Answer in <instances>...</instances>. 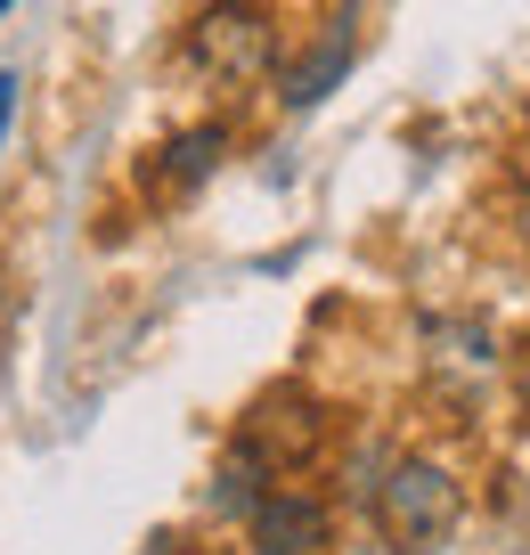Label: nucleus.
Here are the masks:
<instances>
[{"label":"nucleus","mask_w":530,"mask_h":555,"mask_svg":"<svg viewBox=\"0 0 530 555\" xmlns=\"http://www.w3.org/2000/svg\"><path fill=\"white\" fill-rule=\"evenodd\" d=\"M367 499H376V531H384L392 555H441L449 539H457V522H465L457 474L432 466V457H392Z\"/></svg>","instance_id":"nucleus-1"},{"label":"nucleus","mask_w":530,"mask_h":555,"mask_svg":"<svg viewBox=\"0 0 530 555\" xmlns=\"http://www.w3.org/2000/svg\"><path fill=\"white\" fill-rule=\"evenodd\" d=\"M270 57H277V25H270L261 0H212V9H196V25H189V66L196 74L237 90V82H261Z\"/></svg>","instance_id":"nucleus-2"},{"label":"nucleus","mask_w":530,"mask_h":555,"mask_svg":"<svg viewBox=\"0 0 530 555\" xmlns=\"http://www.w3.org/2000/svg\"><path fill=\"white\" fill-rule=\"evenodd\" d=\"M497 367H506V351H497L490 319H465V311L425 319V376L432 384H449V392H490Z\"/></svg>","instance_id":"nucleus-3"},{"label":"nucleus","mask_w":530,"mask_h":555,"mask_svg":"<svg viewBox=\"0 0 530 555\" xmlns=\"http://www.w3.org/2000/svg\"><path fill=\"white\" fill-rule=\"evenodd\" d=\"M237 441H245L270 474H286V466H302V457L326 441V409H319L310 392H270V400H254V416H245Z\"/></svg>","instance_id":"nucleus-4"},{"label":"nucleus","mask_w":530,"mask_h":555,"mask_svg":"<svg viewBox=\"0 0 530 555\" xmlns=\"http://www.w3.org/2000/svg\"><path fill=\"white\" fill-rule=\"evenodd\" d=\"M245 531H254L261 555H319L326 547V499L277 482V490H261V506L245 515Z\"/></svg>","instance_id":"nucleus-5"},{"label":"nucleus","mask_w":530,"mask_h":555,"mask_svg":"<svg viewBox=\"0 0 530 555\" xmlns=\"http://www.w3.org/2000/svg\"><path fill=\"white\" fill-rule=\"evenodd\" d=\"M229 156V131L221 122H196V131H180V139H164L147 156V172H139V189L155 196V205H180L189 189H205L212 180V164Z\"/></svg>","instance_id":"nucleus-6"},{"label":"nucleus","mask_w":530,"mask_h":555,"mask_svg":"<svg viewBox=\"0 0 530 555\" xmlns=\"http://www.w3.org/2000/svg\"><path fill=\"white\" fill-rule=\"evenodd\" d=\"M351 50H360V9H335V17H326V34L286 66V90H277V99H286L294 115H302V106H319L326 90L351 74Z\"/></svg>","instance_id":"nucleus-7"},{"label":"nucleus","mask_w":530,"mask_h":555,"mask_svg":"<svg viewBox=\"0 0 530 555\" xmlns=\"http://www.w3.org/2000/svg\"><path fill=\"white\" fill-rule=\"evenodd\" d=\"M261 490H270V466H261V457L237 441V450L221 457V474H212V506H221V515H254Z\"/></svg>","instance_id":"nucleus-8"},{"label":"nucleus","mask_w":530,"mask_h":555,"mask_svg":"<svg viewBox=\"0 0 530 555\" xmlns=\"http://www.w3.org/2000/svg\"><path fill=\"white\" fill-rule=\"evenodd\" d=\"M9 115H17V74H0V139H9Z\"/></svg>","instance_id":"nucleus-9"},{"label":"nucleus","mask_w":530,"mask_h":555,"mask_svg":"<svg viewBox=\"0 0 530 555\" xmlns=\"http://www.w3.org/2000/svg\"><path fill=\"white\" fill-rule=\"evenodd\" d=\"M514 400H522V416H530V351L514 360Z\"/></svg>","instance_id":"nucleus-10"},{"label":"nucleus","mask_w":530,"mask_h":555,"mask_svg":"<svg viewBox=\"0 0 530 555\" xmlns=\"http://www.w3.org/2000/svg\"><path fill=\"white\" fill-rule=\"evenodd\" d=\"M522 229H530V212H522Z\"/></svg>","instance_id":"nucleus-11"},{"label":"nucleus","mask_w":530,"mask_h":555,"mask_svg":"<svg viewBox=\"0 0 530 555\" xmlns=\"http://www.w3.org/2000/svg\"><path fill=\"white\" fill-rule=\"evenodd\" d=\"M0 9H9V0H0Z\"/></svg>","instance_id":"nucleus-12"}]
</instances>
